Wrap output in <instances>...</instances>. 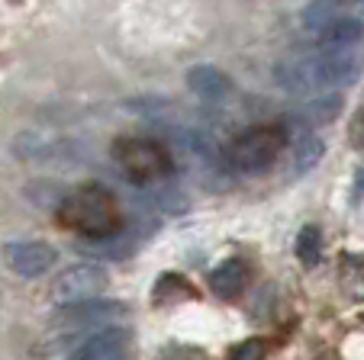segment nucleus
<instances>
[{"label":"nucleus","instance_id":"nucleus-1","mask_svg":"<svg viewBox=\"0 0 364 360\" xmlns=\"http://www.w3.org/2000/svg\"><path fill=\"white\" fill-rule=\"evenodd\" d=\"M364 71V52L358 45H319L313 55L281 62L274 77L294 94L306 90H338L348 87Z\"/></svg>","mask_w":364,"mask_h":360},{"label":"nucleus","instance_id":"nucleus-2","mask_svg":"<svg viewBox=\"0 0 364 360\" xmlns=\"http://www.w3.org/2000/svg\"><path fill=\"white\" fill-rule=\"evenodd\" d=\"M58 222L65 229L77 231V235H87L94 241H103V238L119 235L123 229V212H119V203L107 187L100 184H87L77 187L75 193L62 200L58 206Z\"/></svg>","mask_w":364,"mask_h":360},{"label":"nucleus","instance_id":"nucleus-3","mask_svg":"<svg viewBox=\"0 0 364 360\" xmlns=\"http://www.w3.org/2000/svg\"><path fill=\"white\" fill-rule=\"evenodd\" d=\"M287 145V132L281 126H255V129L242 132L232 145H229V164L242 174H262L277 161V155Z\"/></svg>","mask_w":364,"mask_h":360},{"label":"nucleus","instance_id":"nucleus-4","mask_svg":"<svg viewBox=\"0 0 364 360\" xmlns=\"http://www.w3.org/2000/svg\"><path fill=\"white\" fill-rule=\"evenodd\" d=\"M113 158L123 168V174L136 184H151V180L171 174V155L155 138H119L113 145Z\"/></svg>","mask_w":364,"mask_h":360},{"label":"nucleus","instance_id":"nucleus-5","mask_svg":"<svg viewBox=\"0 0 364 360\" xmlns=\"http://www.w3.org/2000/svg\"><path fill=\"white\" fill-rule=\"evenodd\" d=\"M123 302L117 299H71V302H62V306L52 312L48 325L55 332H94L100 325H113V322L123 315Z\"/></svg>","mask_w":364,"mask_h":360},{"label":"nucleus","instance_id":"nucleus-6","mask_svg":"<svg viewBox=\"0 0 364 360\" xmlns=\"http://www.w3.org/2000/svg\"><path fill=\"white\" fill-rule=\"evenodd\" d=\"M126 344H129V328L100 325L84 334L65 357L68 360H117V357H123Z\"/></svg>","mask_w":364,"mask_h":360},{"label":"nucleus","instance_id":"nucleus-7","mask_svg":"<svg viewBox=\"0 0 364 360\" xmlns=\"http://www.w3.org/2000/svg\"><path fill=\"white\" fill-rule=\"evenodd\" d=\"M107 286V271L100 264H75L68 271H62V277L52 286V296L71 302V299H87Z\"/></svg>","mask_w":364,"mask_h":360},{"label":"nucleus","instance_id":"nucleus-8","mask_svg":"<svg viewBox=\"0 0 364 360\" xmlns=\"http://www.w3.org/2000/svg\"><path fill=\"white\" fill-rule=\"evenodd\" d=\"M4 258H7V264L14 267L20 277L36 280L52 271V264H55V248L46 245V241H10V245L4 248Z\"/></svg>","mask_w":364,"mask_h":360},{"label":"nucleus","instance_id":"nucleus-9","mask_svg":"<svg viewBox=\"0 0 364 360\" xmlns=\"http://www.w3.org/2000/svg\"><path fill=\"white\" fill-rule=\"evenodd\" d=\"M187 87L200 100H223L229 94V77L213 65H197V68L187 71Z\"/></svg>","mask_w":364,"mask_h":360},{"label":"nucleus","instance_id":"nucleus-10","mask_svg":"<svg viewBox=\"0 0 364 360\" xmlns=\"http://www.w3.org/2000/svg\"><path fill=\"white\" fill-rule=\"evenodd\" d=\"M210 286L220 299H235L242 296V290L248 286V267L239 258H229L226 264H220L210 273Z\"/></svg>","mask_w":364,"mask_h":360},{"label":"nucleus","instance_id":"nucleus-11","mask_svg":"<svg viewBox=\"0 0 364 360\" xmlns=\"http://www.w3.org/2000/svg\"><path fill=\"white\" fill-rule=\"evenodd\" d=\"M364 36V23L355 16H332L319 29V45H358Z\"/></svg>","mask_w":364,"mask_h":360},{"label":"nucleus","instance_id":"nucleus-12","mask_svg":"<svg viewBox=\"0 0 364 360\" xmlns=\"http://www.w3.org/2000/svg\"><path fill=\"white\" fill-rule=\"evenodd\" d=\"M296 258L303 267H316L323 258V231L316 225H306V229L296 235Z\"/></svg>","mask_w":364,"mask_h":360},{"label":"nucleus","instance_id":"nucleus-13","mask_svg":"<svg viewBox=\"0 0 364 360\" xmlns=\"http://www.w3.org/2000/svg\"><path fill=\"white\" fill-rule=\"evenodd\" d=\"M323 158V142L316 136H303L296 142V170H309Z\"/></svg>","mask_w":364,"mask_h":360},{"label":"nucleus","instance_id":"nucleus-14","mask_svg":"<svg viewBox=\"0 0 364 360\" xmlns=\"http://www.w3.org/2000/svg\"><path fill=\"white\" fill-rule=\"evenodd\" d=\"M264 354H268V344H264L262 338H248V341H242V344H235L229 357L232 360H264Z\"/></svg>","mask_w":364,"mask_h":360},{"label":"nucleus","instance_id":"nucleus-15","mask_svg":"<svg viewBox=\"0 0 364 360\" xmlns=\"http://www.w3.org/2000/svg\"><path fill=\"white\" fill-rule=\"evenodd\" d=\"M332 4L338 7V4H364V0H332Z\"/></svg>","mask_w":364,"mask_h":360},{"label":"nucleus","instance_id":"nucleus-16","mask_svg":"<svg viewBox=\"0 0 364 360\" xmlns=\"http://www.w3.org/2000/svg\"><path fill=\"white\" fill-rule=\"evenodd\" d=\"M117 360H123V357H117Z\"/></svg>","mask_w":364,"mask_h":360}]
</instances>
